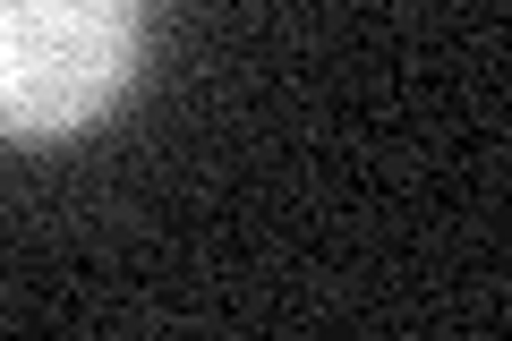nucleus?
<instances>
[{
	"instance_id": "obj_1",
	"label": "nucleus",
	"mask_w": 512,
	"mask_h": 341,
	"mask_svg": "<svg viewBox=\"0 0 512 341\" xmlns=\"http://www.w3.org/2000/svg\"><path fill=\"white\" fill-rule=\"evenodd\" d=\"M146 0H0V137L52 145L137 77Z\"/></svg>"
}]
</instances>
